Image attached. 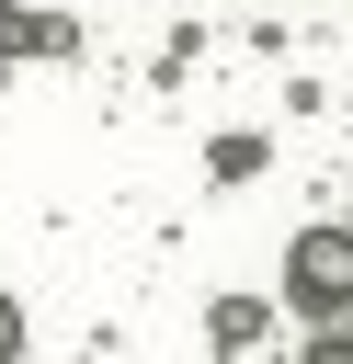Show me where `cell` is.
<instances>
[{"mask_svg":"<svg viewBox=\"0 0 353 364\" xmlns=\"http://www.w3.org/2000/svg\"><path fill=\"white\" fill-rule=\"evenodd\" d=\"M0 364H23V307L0 296Z\"/></svg>","mask_w":353,"mask_h":364,"instance_id":"3957f363","label":"cell"},{"mask_svg":"<svg viewBox=\"0 0 353 364\" xmlns=\"http://www.w3.org/2000/svg\"><path fill=\"white\" fill-rule=\"evenodd\" d=\"M285 296L330 330V318H353V228H296L285 239Z\"/></svg>","mask_w":353,"mask_h":364,"instance_id":"6da1fadb","label":"cell"},{"mask_svg":"<svg viewBox=\"0 0 353 364\" xmlns=\"http://www.w3.org/2000/svg\"><path fill=\"white\" fill-rule=\"evenodd\" d=\"M307 364H353V330H342V318H330V330H319V341H307Z\"/></svg>","mask_w":353,"mask_h":364,"instance_id":"7a4b0ae2","label":"cell"}]
</instances>
